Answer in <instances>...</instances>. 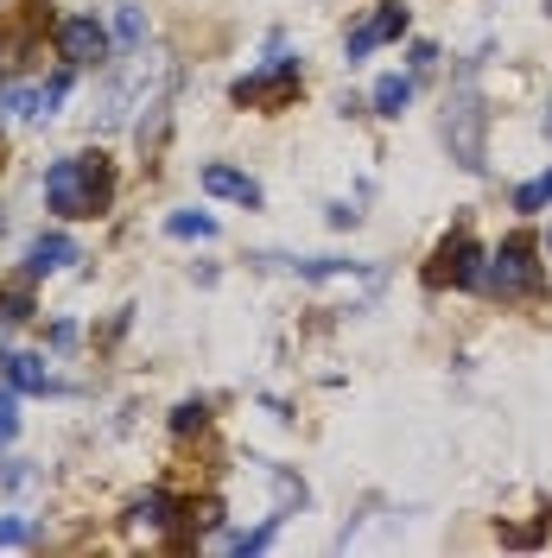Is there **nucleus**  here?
I'll list each match as a JSON object with an SVG mask.
<instances>
[{"label":"nucleus","mask_w":552,"mask_h":558,"mask_svg":"<svg viewBox=\"0 0 552 558\" xmlns=\"http://www.w3.org/2000/svg\"><path fill=\"white\" fill-rule=\"evenodd\" d=\"M45 204L58 209L64 222L103 216V209L115 204V172L103 166V153H96V159H58V166L45 172Z\"/></svg>","instance_id":"f257e3e1"},{"label":"nucleus","mask_w":552,"mask_h":558,"mask_svg":"<svg viewBox=\"0 0 552 558\" xmlns=\"http://www.w3.org/2000/svg\"><path fill=\"white\" fill-rule=\"evenodd\" d=\"M483 128H489V108L477 102V89H470V83H464L457 96H445V146H451V159H457L464 172H483V166H489Z\"/></svg>","instance_id":"f03ea898"},{"label":"nucleus","mask_w":552,"mask_h":558,"mask_svg":"<svg viewBox=\"0 0 552 558\" xmlns=\"http://www.w3.org/2000/svg\"><path fill=\"white\" fill-rule=\"evenodd\" d=\"M533 254H540L533 235H508V242L489 254L483 286H489V292H502V299H533V292L547 286V274H540V260H533Z\"/></svg>","instance_id":"7ed1b4c3"},{"label":"nucleus","mask_w":552,"mask_h":558,"mask_svg":"<svg viewBox=\"0 0 552 558\" xmlns=\"http://www.w3.org/2000/svg\"><path fill=\"white\" fill-rule=\"evenodd\" d=\"M229 96H236V108H267V114H279V108L299 96V58H286V51L267 58L261 70H248Z\"/></svg>","instance_id":"20e7f679"},{"label":"nucleus","mask_w":552,"mask_h":558,"mask_svg":"<svg viewBox=\"0 0 552 558\" xmlns=\"http://www.w3.org/2000/svg\"><path fill=\"white\" fill-rule=\"evenodd\" d=\"M489 274V254L477 242H470V229H457V235H445L439 242V254H432V286H457V292H470V286H483Z\"/></svg>","instance_id":"39448f33"},{"label":"nucleus","mask_w":552,"mask_h":558,"mask_svg":"<svg viewBox=\"0 0 552 558\" xmlns=\"http://www.w3.org/2000/svg\"><path fill=\"white\" fill-rule=\"evenodd\" d=\"M413 26V13L400 7V0H381V7H369L356 26H349V38H344V58L349 64H362L369 51H381V45H394V38Z\"/></svg>","instance_id":"423d86ee"},{"label":"nucleus","mask_w":552,"mask_h":558,"mask_svg":"<svg viewBox=\"0 0 552 558\" xmlns=\"http://www.w3.org/2000/svg\"><path fill=\"white\" fill-rule=\"evenodd\" d=\"M261 267H279V274H299V279H317V286H356V292H375L381 274L356 267V260H286V254H254Z\"/></svg>","instance_id":"0eeeda50"},{"label":"nucleus","mask_w":552,"mask_h":558,"mask_svg":"<svg viewBox=\"0 0 552 558\" xmlns=\"http://www.w3.org/2000/svg\"><path fill=\"white\" fill-rule=\"evenodd\" d=\"M58 58H64L70 70L103 64V58H108V26H103V20H89V13L58 20Z\"/></svg>","instance_id":"6e6552de"},{"label":"nucleus","mask_w":552,"mask_h":558,"mask_svg":"<svg viewBox=\"0 0 552 558\" xmlns=\"http://www.w3.org/2000/svg\"><path fill=\"white\" fill-rule=\"evenodd\" d=\"M204 191L209 197H223V204H242V209H261V184L248 172H236V166H204Z\"/></svg>","instance_id":"1a4fd4ad"},{"label":"nucleus","mask_w":552,"mask_h":558,"mask_svg":"<svg viewBox=\"0 0 552 558\" xmlns=\"http://www.w3.org/2000/svg\"><path fill=\"white\" fill-rule=\"evenodd\" d=\"M70 260H76V242H70V235H38V242L26 247V279L64 274Z\"/></svg>","instance_id":"9d476101"},{"label":"nucleus","mask_w":552,"mask_h":558,"mask_svg":"<svg viewBox=\"0 0 552 558\" xmlns=\"http://www.w3.org/2000/svg\"><path fill=\"white\" fill-rule=\"evenodd\" d=\"M0 375L13 393H45L51 375H45V355H0Z\"/></svg>","instance_id":"9b49d317"},{"label":"nucleus","mask_w":552,"mask_h":558,"mask_svg":"<svg viewBox=\"0 0 552 558\" xmlns=\"http://www.w3.org/2000/svg\"><path fill=\"white\" fill-rule=\"evenodd\" d=\"M407 102H413V76H400V70H394V76H381L375 89H369V108H375V114H387V121H400V114H407Z\"/></svg>","instance_id":"f8f14e48"},{"label":"nucleus","mask_w":552,"mask_h":558,"mask_svg":"<svg viewBox=\"0 0 552 558\" xmlns=\"http://www.w3.org/2000/svg\"><path fill=\"white\" fill-rule=\"evenodd\" d=\"M134 526H140V533H166V526H178V501L166 495V488L140 495V501H134Z\"/></svg>","instance_id":"ddd939ff"},{"label":"nucleus","mask_w":552,"mask_h":558,"mask_svg":"<svg viewBox=\"0 0 552 558\" xmlns=\"http://www.w3.org/2000/svg\"><path fill=\"white\" fill-rule=\"evenodd\" d=\"M166 229H172L178 242H209V235H216V216H204V209H178Z\"/></svg>","instance_id":"4468645a"},{"label":"nucleus","mask_w":552,"mask_h":558,"mask_svg":"<svg viewBox=\"0 0 552 558\" xmlns=\"http://www.w3.org/2000/svg\"><path fill=\"white\" fill-rule=\"evenodd\" d=\"M279 521H286V514H279V508H274V514H267V521H261V526H254V533H236V539H229V553H267V539H274V533H279Z\"/></svg>","instance_id":"2eb2a0df"},{"label":"nucleus","mask_w":552,"mask_h":558,"mask_svg":"<svg viewBox=\"0 0 552 558\" xmlns=\"http://www.w3.org/2000/svg\"><path fill=\"white\" fill-rule=\"evenodd\" d=\"M547 204H552V172L527 178V184L515 191V209H520V216H533V209H547Z\"/></svg>","instance_id":"dca6fc26"},{"label":"nucleus","mask_w":552,"mask_h":558,"mask_svg":"<svg viewBox=\"0 0 552 558\" xmlns=\"http://www.w3.org/2000/svg\"><path fill=\"white\" fill-rule=\"evenodd\" d=\"M115 38H121L128 51H140V45H146V13H140V7H121V13H115Z\"/></svg>","instance_id":"f3484780"},{"label":"nucleus","mask_w":552,"mask_h":558,"mask_svg":"<svg viewBox=\"0 0 552 558\" xmlns=\"http://www.w3.org/2000/svg\"><path fill=\"white\" fill-rule=\"evenodd\" d=\"M0 114H38V89H26V83H0Z\"/></svg>","instance_id":"a211bd4d"},{"label":"nucleus","mask_w":552,"mask_h":558,"mask_svg":"<svg viewBox=\"0 0 552 558\" xmlns=\"http://www.w3.org/2000/svg\"><path fill=\"white\" fill-rule=\"evenodd\" d=\"M20 438V400H13V387H0V451Z\"/></svg>","instance_id":"6ab92c4d"},{"label":"nucleus","mask_w":552,"mask_h":558,"mask_svg":"<svg viewBox=\"0 0 552 558\" xmlns=\"http://www.w3.org/2000/svg\"><path fill=\"white\" fill-rule=\"evenodd\" d=\"M26 317H33V299H26L20 286H13V292H0V324H26Z\"/></svg>","instance_id":"aec40b11"},{"label":"nucleus","mask_w":552,"mask_h":558,"mask_svg":"<svg viewBox=\"0 0 552 558\" xmlns=\"http://www.w3.org/2000/svg\"><path fill=\"white\" fill-rule=\"evenodd\" d=\"M209 407L204 400H184V407H172V432H204Z\"/></svg>","instance_id":"412c9836"},{"label":"nucleus","mask_w":552,"mask_h":558,"mask_svg":"<svg viewBox=\"0 0 552 558\" xmlns=\"http://www.w3.org/2000/svg\"><path fill=\"white\" fill-rule=\"evenodd\" d=\"M64 96H70V70H58V76L38 89V114H58V102H64Z\"/></svg>","instance_id":"4be33fe9"},{"label":"nucleus","mask_w":552,"mask_h":558,"mask_svg":"<svg viewBox=\"0 0 552 558\" xmlns=\"http://www.w3.org/2000/svg\"><path fill=\"white\" fill-rule=\"evenodd\" d=\"M26 539H33V521H20V514L0 521V546H26Z\"/></svg>","instance_id":"5701e85b"},{"label":"nucleus","mask_w":552,"mask_h":558,"mask_svg":"<svg viewBox=\"0 0 552 558\" xmlns=\"http://www.w3.org/2000/svg\"><path fill=\"white\" fill-rule=\"evenodd\" d=\"M432 64H439V45H425V38H419V45H413V70H432Z\"/></svg>","instance_id":"b1692460"},{"label":"nucleus","mask_w":552,"mask_h":558,"mask_svg":"<svg viewBox=\"0 0 552 558\" xmlns=\"http://www.w3.org/2000/svg\"><path fill=\"white\" fill-rule=\"evenodd\" d=\"M0 153H7V140H0Z\"/></svg>","instance_id":"393cba45"},{"label":"nucleus","mask_w":552,"mask_h":558,"mask_svg":"<svg viewBox=\"0 0 552 558\" xmlns=\"http://www.w3.org/2000/svg\"><path fill=\"white\" fill-rule=\"evenodd\" d=\"M547 247H552V242H547Z\"/></svg>","instance_id":"a878e982"}]
</instances>
